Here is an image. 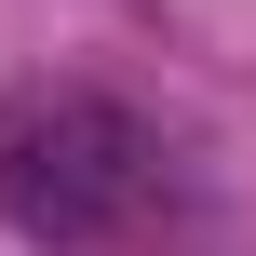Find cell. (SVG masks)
<instances>
[{"mask_svg": "<svg viewBox=\"0 0 256 256\" xmlns=\"http://www.w3.org/2000/svg\"><path fill=\"white\" fill-rule=\"evenodd\" d=\"M148 189H162V148H148L135 108H108L81 81H14L0 94V230L14 243H54V256L122 243L148 216Z\"/></svg>", "mask_w": 256, "mask_h": 256, "instance_id": "1", "label": "cell"}]
</instances>
